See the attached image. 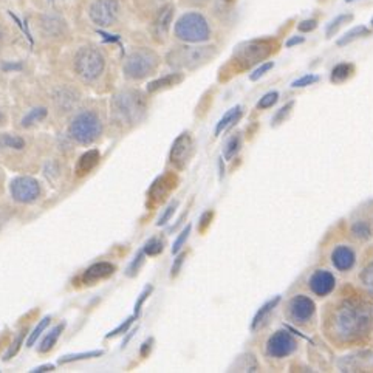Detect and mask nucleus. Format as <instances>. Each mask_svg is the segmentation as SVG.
I'll use <instances>...</instances> for the list:
<instances>
[{
	"label": "nucleus",
	"instance_id": "22",
	"mask_svg": "<svg viewBox=\"0 0 373 373\" xmlns=\"http://www.w3.org/2000/svg\"><path fill=\"white\" fill-rule=\"evenodd\" d=\"M279 302H281V296H276L275 299H271V301L265 302L262 307L259 309L254 319H252V322H251V330L252 331L257 330L259 327H262V324H265L266 319H268V316L271 315V311L277 307Z\"/></svg>",
	"mask_w": 373,
	"mask_h": 373
},
{
	"label": "nucleus",
	"instance_id": "37",
	"mask_svg": "<svg viewBox=\"0 0 373 373\" xmlns=\"http://www.w3.org/2000/svg\"><path fill=\"white\" fill-rule=\"evenodd\" d=\"M163 250H164V243L163 241H159V238H150V241L146 242V245L143 246L144 254L150 257L162 254Z\"/></svg>",
	"mask_w": 373,
	"mask_h": 373
},
{
	"label": "nucleus",
	"instance_id": "46",
	"mask_svg": "<svg viewBox=\"0 0 373 373\" xmlns=\"http://www.w3.org/2000/svg\"><path fill=\"white\" fill-rule=\"evenodd\" d=\"M272 67H275V62L270 61V62H265V64H261V67H257V69L251 73L250 75V79L251 81H259L263 75H266Z\"/></svg>",
	"mask_w": 373,
	"mask_h": 373
},
{
	"label": "nucleus",
	"instance_id": "36",
	"mask_svg": "<svg viewBox=\"0 0 373 373\" xmlns=\"http://www.w3.org/2000/svg\"><path fill=\"white\" fill-rule=\"evenodd\" d=\"M352 234L355 236L359 241H367L372 236L370 225L367 222H356L352 226Z\"/></svg>",
	"mask_w": 373,
	"mask_h": 373
},
{
	"label": "nucleus",
	"instance_id": "45",
	"mask_svg": "<svg viewBox=\"0 0 373 373\" xmlns=\"http://www.w3.org/2000/svg\"><path fill=\"white\" fill-rule=\"evenodd\" d=\"M178 205H180V202H178V200H174V202H172L169 206H168V208H166L164 209V212H163V214H162V217H159L158 218V222H157V225L158 226H163V225H166V223H168L169 222V220H171V217L172 216H174V212L177 211V208H178Z\"/></svg>",
	"mask_w": 373,
	"mask_h": 373
},
{
	"label": "nucleus",
	"instance_id": "51",
	"mask_svg": "<svg viewBox=\"0 0 373 373\" xmlns=\"http://www.w3.org/2000/svg\"><path fill=\"white\" fill-rule=\"evenodd\" d=\"M152 347H154V338L146 339V341L141 345V349H139V355H141L143 358H146L152 352Z\"/></svg>",
	"mask_w": 373,
	"mask_h": 373
},
{
	"label": "nucleus",
	"instance_id": "26",
	"mask_svg": "<svg viewBox=\"0 0 373 373\" xmlns=\"http://www.w3.org/2000/svg\"><path fill=\"white\" fill-rule=\"evenodd\" d=\"M359 284L363 285V288L373 296V257L365 261L363 270L359 271Z\"/></svg>",
	"mask_w": 373,
	"mask_h": 373
},
{
	"label": "nucleus",
	"instance_id": "10",
	"mask_svg": "<svg viewBox=\"0 0 373 373\" xmlns=\"http://www.w3.org/2000/svg\"><path fill=\"white\" fill-rule=\"evenodd\" d=\"M10 194L19 203H33L41 196V186L33 177H16L10 183Z\"/></svg>",
	"mask_w": 373,
	"mask_h": 373
},
{
	"label": "nucleus",
	"instance_id": "19",
	"mask_svg": "<svg viewBox=\"0 0 373 373\" xmlns=\"http://www.w3.org/2000/svg\"><path fill=\"white\" fill-rule=\"evenodd\" d=\"M55 103L61 110L69 112L79 103V93L69 87H62L55 93Z\"/></svg>",
	"mask_w": 373,
	"mask_h": 373
},
{
	"label": "nucleus",
	"instance_id": "50",
	"mask_svg": "<svg viewBox=\"0 0 373 373\" xmlns=\"http://www.w3.org/2000/svg\"><path fill=\"white\" fill-rule=\"evenodd\" d=\"M212 216H214V214H212V211H206L205 212V214L202 216V218H200V225H198L200 231L203 232L206 228H208L209 223H211V220H212Z\"/></svg>",
	"mask_w": 373,
	"mask_h": 373
},
{
	"label": "nucleus",
	"instance_id": "32",
	"mask_svg": "<svg viewBox=\"0 0 373 373\" xmlns=\"http://www.w3.org/2000/svg\"><path fill=\"white\" fill-rule=\"evenodd\" d=\"M104 355V350H92V352H84V353H73V355H67L59 359V364H70L75 361H83V359H90V358H99Z\"/></svg>",
	"mask_w": 373,
	"mask_h": 373
},
{
	"label": "nucleus",
	"instance_id": "31",
	"mask_svg": "<svg viewBox=\"0 0 373 373\" xmlns=\"http://www.w3.org/2000/svg\"><path fill=\"white\" fill-rule=\"evenodd\" d=\"M369 28L367 26H364V25H359V26H355V28H352L350 31L345 33V35L339 39L338 41V45L339 46H345V45H349L352 42H355L358 41L359 37H364V36H369Z\"/></svg>",
	"mask_w": 373,
	"mask_h": 373
},
{
	"label": "nucleus",
	"instance_id": "24",
	"mask_svg": "<svg viewBox=\"0 0 373 373\" xmlns=\"http://www.w3.org/2000/svg\"><path fill=\"white\" fill-rule=\"evenodd\" d=\"M183 75L182 73H171V75L168 76H163L157 79V81H152L148 84V92L149 93H155V92H159V90H164V89H169L172 87V85H177L183 81Z\"/></svg>",
	"mask_w": 373,
	"mask_h": 373
},
{
	"label": "nucleus",
	"instance_id": "43",
	"mask_svg": "<svg viewBox=\"0 0 373 373\" xmlns=\"http://www.w3.org/2000/svg\"><path fill=\"white\" fill-rule=\"evenodd\" d=\"M25 335H26V333L25 331H21V333H19V336L15 339V342H12L11 344V347L8 349V352H6L5 353V356H3V361H10V359L12 358V356H15V355H17V352L19 350H21V347H22V344H24V338H25Z\"/></svg>",
	"mask_w": 373,
	"mask_h": 373
},
{
	"label": "nucleus",
	"instance_id": "3",
	"mask_svg": "<svg viewBox=\"0 0 373 373\" xmlns=\"http://www.w3.org/2000/svg\"><path fill=\"white\" fill-rule=\"evenodd\" d=\"M217 56L214 45H183L171 50L166 61L174 69L197 70Z\"/></svg>",
	"mask_w": 373,
	"mask_h": 373
},
{
	"label": "nucleus",
	"instance_id": "56",
	"mask_svg": "<svg viewBox=\"0 0 373 373\" xmlns=\"http://www.w3.org/2000/svg\"><path fill=\"white\" fill-rule=\"evenodd\" d=\"M218 168H220V178H223L225 175V168H222V159L218 162Z\"/></svg>",
	"mask_w": 373,
	"mask_h": 373
},
{
	"label": "nucleus",
	"instance_id": "14",
	"mask_svg": "<svg viewBox=\"0 0 373 373\" xmlns=\"http://www.w3.org/2000/svg\"><path fill=\"white\" fill-rule=\"evenodd\" d=\"M174 6L171 3L162 6L158 10L157 16L154 19V24H152V35L157 39L158 42H164L168 39L171 25H172V19H174Z\"/></svg>",
	"mask_w": 373,
	"mask_h": 373
},
{
	"label": "nucleus",
	"instance_id": "29",
	"mask_svg": "<svg viewBox=\"0 0 373 373\" xmlns=\"http://www.w3.org/2000/svg\"><path fill=\"white\" fill-rule=\"evenodd\" d=\"M0 148L22 150L25 148V139L15 133H0Z\"/></svg>",
	"mask_w": 373,
	"mask_h": 373
},
{
	"label": "nucleus",
	"instance_id": "23",
	"mask_svg": "<svg viewBox=\"0 0 373 373\" xmlns=\"http://www.w3.org/2000/svg\"><path fill=\"white\" fill-rule=\"evenodd\" d=\"M241 116H242V105H236V107L229 109L228 112L225 113L223 118L220 119V121L217 123L216 130H214V135L216 137L222 135V132H225L226 129H229L232 124L237 123L238 119H241Z\"/></svg>",
	"mask_w": 373,
	"mask_h": 373
},
{
	"label": "nucleus",
	"instance_id": "6",
	"mask_svg": "<svg viewBox=\"0 0 373 373\" xmlns=\"http://www.w3.org/2000/svg\"><path fill=\"white\" fill-rule=\"evenodd\" d=\"M159 65V58L154 50L149 49H138L132 51L125 58L123 71L124 76L130 81H141L150 75H154Z\"/></svg>",
	"mask_w": 373,
	"mask_h": 373
},
{
	"label": "nucleus",
	"instance_id": "41",
	"mask_svg": "<svg viewBox=\"0 0 373 373\" xmlns=\"http://www.w3.org/2000/svg\"><path fill=\"white\" fill-rule=\"evenodd\" d=\"M152 291H154V286L152 285H148L146 288L141 291V295L138 296L137 299V304H135V311H133V315H135V318H138L139 315H141V310H143V305L144 302L148 301L149 296L152 295Z\"/></svg>",
	"mask_w": 373,
	"mask_h": 373
},
{
	"label": "nucleus",
	"instance_id": "9",
	"mask_svg": "<svg viewBox=\"0 0 373 373\" xmlns=\"http://www.w3.org/2000/svg\"><path fill=\"white\" fill-rule=\"evenodd\" d=\"M272 42L270 41H250L242 45H238L234 51L236 61L241 64L243 69H250L254 64H259L262 59L271 55Z\"/></svg>",
	"mask_w": 373,
	"mask_h": 373
},
{
	"label": "nucleus",
	"instance_id": "28",
	"mask_svg": "<svg viewBox=\"0 0 373 373\" xmlns=\"http://www.w3.org/2000/svg\"><path fill=\"white\" fill-rule=\"evenodd\" d=\"M46 115H49V110H46L45 107H35L28 110V113L21 119V125L25 129L31 128V125H35L36 123H41L42 119L46 118Z\"/></svg>",
	"mask_w": 373,
	"mask_h": 373
},
{
	"label": "nucleus",
	"instance_id": "17",
	"mask_svg": "<svg viewBox=\"0 0 373 373\" xmlns=\"http://www.w3.org/2000/svg\"><path fill=\"white\" fill-rule=\"evenodd\" d=\"M115 265H112L109 262H98L89 266L87 270L84 271L83 275V282L85 285H93L99 281H104V279L110 277L113 272H115Z\"/></svg>",
	"mask_w": 373,
	"mask_h": 373
},
{
	"label": "nucleus",
	"instance_id": "12",
	"mask_svg": "<svg viewBox=\"0 0 373 373\" xmlns=\"http://www.w3.org/2000/svg\"><path fill=\"white\" fill-rule=\"evenodd\" d=\"M296 349H297L296 339L286 330L276 331L275 335L270 336L268 342H266V353L272 358L290 356Z\"/></svg>",
	"mask_w": 373,
	"mask_h": 373
},
{
	"label": "nucleus",
	"instance_id": "7",
	"mask_svg": "<svg viewBox=\"0 0 373 373\" xmlns=\"http://www.w3.org/2000/svg\"><path fill=\"white\" fill-rule=\"evenodd\" d=\"M103 123L95 112L85 110L78 113L70 124V137L79 144H92L101 137Z\"/></svg>",
	"mask_w": 373,
	"mask_h": 373
},
{
	"label": "nucleus",
	"instance_id": "20",
	"mask_svg": "<svg viewBox=\"0 0 373 373\" xmlns=\"http://www.w3.org/2000/svg\"><path fill=\"white\" fill-rule=\"evenodd\" d=\"M99 158H101V154H99L98 149H92L89 152H85L84 155H81V158L78 159L76 164V175L83 177L87 175L90 171H93L99 163Z\"/></svg>",
	"mask_w": 373,
	"mask_h": 373
},
{
	"label": "nucleus",
	"instance_id": "42",
	"mask_svg": "<svg viewBox=\"0 0 373 373\" xmlns=\"http://www.w3.org/2000/svg\"><path fill=\"white\" fill-rule=\"evenodd\" d=\"M277 99H279V93L277 92L265 93V95L261 98V101L257 103V109H261V110L270 109L277 103Z\"/></svg>",
	"mask_w": 373,
	"mask_h": 373
},
{
	"label": "nucleus",
	"instance_id": "48",
	"mask_svg": "<svg viewBox=\"0 0 373 373\" xmlns=\"http://www.w3.org/2000/svg\"><path fill=\"white\" fill-rule=\"evenodd\" d=\"M293 105H295V103H293V101H291V103H288V104H285L284 107L276 113V116H275V119H272V123H275V124H279V123H281V121H284V118L288 116V113L291 112Z\"/></svg>",
	"mask_w": 373,
	"mask_h": 373
},
{
	"label": "nucleus",
	"instance_id": "15",
	"mask_svg": "<svg viewBox=\"0 0 373 373\" xmlns=\"http://www.w3.org/2000/svg\"><path fill=\"white\" fill-rule=\"evenodd\" d=\"M309 286L316 296L324 297L335 290L336 279L327 270H316L309 279Z\"/></svg>",
	"mask_w": 373,
	"mask_h": 373
},
{
	"label": "nucleus",
	"instance_id": "40",
	"mask_svg": "<svg viewBox=\"0 0 373 373\" xmlns=\"http://www.w3.org/2000/svg\"><path fill=\"white\" fill-rule=\"evenodd\" d=\"M133 321H135V315L130 316V318H128L124 322L119 324L116 329H113L112 331H109L107 335H105V339H112V338H116V336H119V335H123V333H128L129 329H130V325L133 324Z\"/></svg>",
	"mask_w": 373,
	"mask_h": 373
},
{
	"label": "nucleus",
	"instance_id": "35",
	"mask_svg": "<svg viewBox=\"0 0 373 373\" xmlns=\"http://www.w3.org/2000/svg\"><path fill=\"white\" fill-rule=\"evenodd\" d=\"M353 19L352 15H341V16H338L333 19V21L327 25V30H325V35H327V37H331V36H335L338 30L341 28L342 25L345 24H349L350 21Z\"/></svg>",
	"mask_w": 373,
	"mask_h": 373
},
{
	"label": "nucleus",
	"instance_id": "21",
	"mask_svg": "<svg viewBox=\"0 0 373 373\" xmlns=\"http://www.w3.org/2000/svg\"><path fill=\"white\" fill-rule=\"evenodd\" d=\"M41 28L46 37H59L61 35H64L65 24L61 17L44 16L41 21Z\"/></svg>",
	"mask_w": 373,
	"mask_h": 373
},
{
	"label": "nucleus",
	"instance_id": "5",
	"mask_svg": "<svg viewBox=\"0 0 373 373\" xmlns=\"http://www.w3.org/2000/svg\"><path fill=\"white\" fill-rule=\"evenodd\" d=\"M73 69H75V73L84 83L96 81L105 69V58L103 51L92 45L81 46L75 55Z\"/></svg>",
	"mask_w": 373,
	"mask_h": 373
},
{
	"label": "nucleus",
	"instance_id": "44",
	"mask_svg": "<svg viewBox=\"0 0 373 373\" xmlns=\"http://www.w3.org/2000/svg\"><path fill=\"white\" fill-rule=\"evenodd\" d=\"M319 81V76L318 75H305L302 78L296 79V81L291 83V87L293 89H304V87H309V85H313L316 84Z\"/></svg>",
	"mask_w": 373,
	"mask_h": 373
},
{
	"label": "nucleus",
	"instance_id": "18",
	"mask_svg": "<svg viewBox=\"0 0 373 373\" xmlns=\"http://www.w3.org/2000/svg\"><path fill=\"white\" fill-rule=\"evenodd\" d=\"M373 361V353L372 352H361L355 353V355L344 356L341 361L338 363V367L342 372H359L364 367H367Z\"/></svg>",
	"mask_w": 373,
	"mask_h": 373
},
{
	"label": "nucleus",
	"instance_id": "47",
	"mask_svg": "<svg viewBox=\"0 0 373 373\" xmlns=\"http://www.w3.org/2000/svg\"><path fill=\"white\" fill-rule=\"evenodd\" d=\"M184 259H186L184 252H180V254H177V259L174 261V263H172V268H171V277L172 279L177 277L178 272L182 271V266H183Z\"/></svg>",
	"mask_w": 373,
	"mask_h": 373
},
{
	"label": "nucleus",
	"instance_id": "59",
	"mask_svg": "<svg viewBox=\"0 0 373 373\" xmlns=\"http://www.w3.org/2000/svg\"><path fill=\"white\" fill-rule=\"evenodd\" d=\"M372 26H373V19H372Z\"/></svg>",
	"mask_w": 373,
	"mask_h": 373
},
{
	"label": "nucleus",
	"instance_id": "38",
	"mask_svg": "<svg viewBox=\"0 0 373 373\" xmlns=\"http://www.w3.org/2000/svg\"><path fill=\"white\" fill-rule=\"evenodd\" d=\"M144 257H146V254H144L143 250L139 251L135 257H133V261L128 266V271H125V275H128V277H135L138 275V271L141 270V266L144 265V261H146Z\"/></svg>",
	"mask_w": 373,
	"mask_h": 373
},
{
	"label": "nucleus",
	"instance_id": "2",
	"mask_svg": "<svg viewBox=\"0 0 373 373\" xmlns=\"http://www.w3.org/2000/svg\"><path fill=\"white\" fill-rule=\"evenodd\" d=\"M110 109L119 124H135L144 116L146 99L138 90H123L112 98Z\"/></svg>",
	"mask_w": 373,
	"mask_h": 373
},
{
	"label": "nucleus",
	"instance_id": "25",
	"mask_svg": "<svg viewBox=\"0 0 373 373\" xmlns=\"http://www.w3.org/2000/svg\"><path fill=\"white\" fill-rule=\"evenodd\" d=\"M64 329H65V322L58 324L56 327H53V329L50 330L49 335H46V336L42 339L41 345H39V353H46V352H50L53 347H55L56 342H58V339H59V336L62 335Z\"/></svg>",
	"mask_w": 373,
	"mask_h": 373
},
{
	"label": "nucleus",
	"instance_id": "54",
	"mask_svg": "<svg viewBox=\"0 0 373 373\" xmlns=\"http://www.w3.org/2000/svg\"><path fill=\"white\" fill-rule=\"evenodd\" d=\"M182 3L189 6H203L208 3V0H182Z\"/></svg>",
	"mask_w": 373,
	"mask_h": 373
},
{
	"label": "nucleus",
	"instance_id": "49",
	"mask_svg": "<svg viewBox=\"0 0 373 373\" xmlns=\"http://www.w3.org/2000/svg\"><path fill=\"white\" fill-rule=\"evenodd\" d=\"M316 26H318L316 19H307V21H302L297 25V30L301 33H310L313 30H316Z\"/></svg>",
	"mask_w": 373,
	"mask_h": 373
},
{
	"label": "nucleus",
	"instance_id": "30",
	"mask_svg": "<svg viewBox=\"0 0 373 373\" xmlns=\"http://www.w3.org/2000/svg\"><path fill=\"white\" fill-rule=\"evenodd\" d=\"M352 73H353V65L352 64H347V62L338 64L335 69L331 70L330 81L333 84H342L344 81H347V79L352 76Z\"/></svg>",
	"mask_w": 373,
	"mask_h": 373
},
{
	"label": "nucleus",
	"instance_id": "8",
	"mask_svg": "<svg viewBox=\"0 0 373 373\" xmlns=\"http://www.w3.org/2000/svg\"><path fill=\"white\" fill-rule=\"evenodd\" d=\"M121 6L118 0H92L87 15L93 25L99 28H109L118 21Z\"/></svg>",
	"mask_w": 373,
	"mask_h": 373
},
{
	"label": "nucleus",
	"instance_id": "55",
	"mask_svg": "<svg viewBox=\"0 0 373 373\" xmlns=\"http://www.w3.org/2000/svg\"><path fill=\"white\" fill-rule=\"evenodd\" d=\"M133 333H135V330H133V331H130V333H129V335H128V338H125V339H124V341H123V349H124V347H125V345H128V342L130 341V338L133 336Z\"/></svg>",
	"mask_w": 373,
	"mask_h": 373
},
{
	"label": "nucleus",
	"instance_id": "13",
	"mask_svg": "<svg viewBox=\"0 0 373 373\" xmlns=\"http://www.w3.org/2000/svg\"><path fill=\"white\" fill-rule=\"evenodd\" d=\"M315 302H313L309 296H293L291 301L288 302V316L293 322H307L309 319H311V316L315 315Z\"/></svg>",
	"mask_w": 373,
	"mask_h": 373
},
{
	"label": "nucleus",
	"instance_id": "57",
	"mask_svg": "<svg viewBox=\"0 0 373 373\" xmlns=\"http://www.w3.org/2000/svg\"><path fill=\"white\" fill-rule=\"evenodd\" d=\"M3 121H5V115H3L2 112H0V124H2Z\"/></svg>",
	"mask_w": 373,
	"mask_h": 373
},
{
	"label": "nucleus",
	"instance_id": "4",
	"mask_svg": "<svg viewBox=\"0 0 373 373\" xmlns=\"http://www.w3.org/2000/svg\"><path fill=\"white\" fill-rule=\"evenodd\" d=\"M177 39L188 44H203L211 39V26L202 12L189 11L178 19L174 26Z\"/></svg>",
	"mask_w": 373,
	"mask_h": 373
},
{
	"label": "nucleus",
	"instance_id": "53",
	"mask_svg": "<svg viewBox=\"0 0 373 373\" xmlns=\"http://www.w3.org/2000/svg\"><path fill=\"white\" fill-rule=\"evenodd\" d=\"M305 39L302 36H295V37H291L290 41H286V46H288V49H291V46H295V45H299V44H304Z\"/></svg>",
	"mask_w": 373,
	"mask_h": 373
},
{
	"label": "nucleus",
	"instance_id": "16",
	"mask_svg": "<svg viewBox=\"0 0 373 373\" xmlns=\"http://www.w3.org/2000/svg\"><path fill=\"white\" fill-rule=\"evenodd\" d=\"M331 263L338 271H350L356 263V254L350 246L339 245L331 252Z\"/></svg>",
	"mask_w": 373,
	"mask_h": 373
},
{
	"label": "nucleus",
	"instance_id": "34",
	"mask_svg": "<svg viewBox=\"0 0 373 373\" xmlns=\"http://www.w3.org/2000/svg\"><path fill=\"white\" fill-rule=\"evenodd\" d=\"M50 321H51V316H45L44 319H41V322H39V324L36 325V329L30 333L28 339H26V347L31 349L33 345H35V344L37 342V338L42 335V331H44L46 327H49Z\"/></svg>",
	"mask_w": 373,
	"mask_h": 373
},
{
	"label": "nucleus",
	"instance_id": "33",
	"mask_svg": "<svg viewBox=\"0 0 373 373\" xmlns=\"http://www.w3.org/2000/svg\"><path fill=\"white\" fill-rule=\"evenodd\" d=\"M241 146H242L241 135H232L228 139V143H226L225 149H223V157H225L226 162H231V159L236 157L237 152L241 150Z\"/></svg>",
	"mask_w": 373,
	"mask_h": 373
},
{
	"label": "nucleus",
	"instance_id": "52",
	"mask_svg": "<svg viewBox=\"0 0 373 373\" xmlns=\"http://www.w3.org/2000/svg\"><path fill=\"white\" fill-rule=\"evenodd\" d=\"M55 364H45V365H41V367H36V369H33L31 372L33 373H44V372H53L55 370Z\"/></svg>",
	"mask_w": 373,
	"mask_h": 373
},
{
	"label": "nucleus",
	"instance_id": "58",
	"mask_svg": "<svg viewBox=\"0 0 373 373\" xmlns=\"http://www.w3.org/2000/svg\"><path fill=\"white\" fill-rule=\"evenodd\" d=\"M345 2H355V0H345Z\"/></svg>",
	"mask_w": 373,
	"mask_h": 373
},
{
	"label": "nucleus",
	"instance_id": "1",
	"mask_svg": "<svg viewBox=\"0 0 373 373\" xmlns=\"http://www.w3.org/2000/svg\"><path fill=\"white\" fill-rule=\"evenodd\" d=\"M373 311L367 304L345 299L338 304L327 318L325 329L336 342H353L367 335L372 327Z\"/></svg>",
	"mask_w": 373,
	"mask_h": 373
},
{
	"label": "nucleus",
	"instance_id": "39",
	"mask_svg": "<svg viewBox=\"0 0 373 373\" xmlns=\"http://www.w3.org/2000/svg\"><path fill=\"white\" fill-rule=\"evenodd\" d=\"M191 229H192V226L188 225L182 232H180L178 237L175 238L174 245H172V254H178V252L182 251V248L186 245V242H188L189 234H191Z\"/></svg>",
	"mask_w": 373,
	"mask_h": 373
},
{
	"label": "nucleus",
	"instance_id": "11",
	"mask_svg": "<svg viewBox=\"0 0 373 373\" xmlns=\"http://www.w3.org/2000/svg\"><path fill=\"white\" fill-rule=\"evenodd\" d=\"M192 155H194V139L189 132H183L172 144L169 159L178 171H183L189 164Z\"/></svg>",
	"mask_w": 373,
	"mask_h": 373
},
{
	"label": "nucleus",
	"instance_id": "27",
	"mask_svg": "<svg viewBox=\"0 0 373 373\" xmlns=\"http://www.w3.org/2000/svg\"><path fill=\"white\" fill-rule=\"evenodd\" d=\"M257 361L256 358L252 355H242L238 356L236 361H234V365L232 367H229L231 372H257Z\"/></svg>",
	"mask_w": 373,
	"mask_h": 373
}]
</instances>
